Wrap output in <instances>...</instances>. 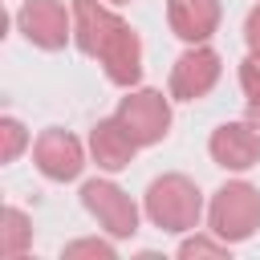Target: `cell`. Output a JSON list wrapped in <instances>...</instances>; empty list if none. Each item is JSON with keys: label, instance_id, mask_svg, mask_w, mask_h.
Returning a JSON list of instances; mask_svg holds the SVG:
<instances>
[{"label": "cell", "instance_id": "6da1fadb", "mask_svg": "<svg viewBox=\"0 0 260 260\" xmlns=\"http://www.w3.org/2000/svg\"><path fill=\"white\" fill-rule=\"evenodd\" d=\"M73 41L85 57H98L106 77L122 89H134L142 77V41L138 32L102 0H73Z\"/></svg>", "mask_w": 260, "mask_h": 260}, {"label": "cell", "instance_id": "7a4b0ae2", "mask_svg": "<svg viewBox=\"0 0 260 260\" xmlns=\"http://www.w3.org/2000/svg\"><path fill=\"white\" fill-rule=\"evenodd\" d=\"M142 207H146V219L162 232H195L199 215H203V195H199L195 179L171 171V175L150 179Z\"/></svg>", "mask_w": 260, "mask_h": 260}, {"label": "cell", "instance_id": "3957f363", "mask_svg": "<svg viewBox=\"0 0 260 260\" xmlns=\"http://www.w3.org/2000/svg\"><path fill=\"white\" fill-rule=\"evenodd\" d=\"M207 223L219 240L228 244H240L248 236H256L260 228V191L244 179H232L223 183L215 195H211V207H207Z\"/></svg>", "mask_w": 260, "mask_h": 260}, {"label": "cell", "instance_id": "277c9868", "mask_svg": "<svg viewBox=\"0 0 260 260\" xmlns=\"http://www.w3.org/2000/svg\"><path fill=\"white\" fill-rule=\"evenodd\" d=\"M81 207L118 240H130L138 232V203L110 179H85L81 183Z\"/></svg>", "mask_w": 260, "mask_h": 260}, {"label": "cell", "instance_id": "5b68a950", "mask_svg": "<svg viewBox=\"0 0 260 260\" xmlns=\"http://www.w3.org/2000/svg\"><path fill=\"white\" fill-rule=\"evenodd\" d=\"M118 122L134 134L138 146H154L171 134V102L158 89H126L118 102Z\"/></svg>", "mask_w": 260, "mask_h": 260}, {"label": "cell", "instance_id": "8992f818", "mask_svg": "<svg viewBox=\"0 0 260 260\" xmlns=\"http://www.w3.org/2000/svg\"><path fill=\"white\" fill-rule=\"evenodd\" d=\"M16 24H20L24 41L45 53L65 49L73 37V12H65L61 0H24L16 12Z\"/></svg>", "mask_w": 260, "mask_h": 260}, {"label": "cell", "instance_id": "52a82bcc", "mask_svg": "<svg viewBox=\"0 0 260 260\" xmlns=\"http://www.w3.org/2000/svg\"><path fill=\"white\" fill-rule=\"evenodd\" d=\"M32 162H37V171H41L45 179L69 183V179H77L81 167H85V146H81V138H73L69 130L49 126V130H41L37 142H32Z\"/></svg>", "mask_w": 260, "mask_h": 260}, {"label": "cell", "instance_id": "ba28073f", "mask_svg": "<svg viewBox=\"0 0 260 260\" xmlns=\"http://www.w3.org/2000/svg\"><path fill=\"white\" fill-rule=\"evenodd\" d=\"M223 73V61L219 53L203 41V45H191L187 53H179V61L171 65V98L179 102H195L203 93H211V85L219 81Z\"/></svg>", "mask_w": 260, "mask_h": 260}, {"label": "cell", "instance_id": "9c48e42d", "mask_svg": "<svg viewBox=\"0 0 260 260\" xmlns=\"http://www.w3.org/2000/svg\"><path fill=\"white\" fill-rule=\"evenodd\" d=\"M207 150H211L215 167H223V171H252L260 162V126H252L248 118L223 122V126L211 130Z\"/></svg>", "mask_w": 260, "mask_h": 260}, {"label": "cell", "instance_id": "30bf717a", "mask_svg": "<svg viewBox=\"0 0 260 260\" xmlns=\"http://www.w3.org/2000/svg\"><path fill=\"white\" fill-rule=\"evenodd\" d=\"M89 154H93V162L102 171H126L134 162V154H138V142H134V134L114 114V118H98L93 122V130H89Z\"/></svg>", "mask_w": 260, "mask_h": 260}, {"label": "cell", "instance_id": "8fae6325", "mask_svg": "<svg viewBox=\"0 0 260 260\" xmlns=\"http://www.w3.org/2000/svg\"><path fill=\"white\" fill-rule=\"evenodd\" d=\"M219 0H167V24L187 45H203L219 28Z\"/></svg>", "mask_w": 260, "mask_h": 260}, {"label": "cell", "instance_id": "7c38bea8", "mask_svg": "<svg viewBox=\"0 0 260 260\" xmlns=\"http://www.w3.org/2000/svg\"><path fill=\"white\" fill-rule=\"evenodd\" d=\"M28 244H32V219L20 207H4L0 211V260L24 256Z\"/></svg>", "mask_w": 260, "mask_h": 260}, {"label": "cell", "instance_id": "4fadbf2b", "mask_svg": "<svg viewBox=\"0 0 260 260\" xmlns=\"http://www.w3.org/2000/svg\"><path fill=\"white\" fill-rule=\"evenodd\" d=\"M24 146H28L24 122L12 118V114H4V118H0V162H16V154H20Z\"/></svg>", "mask_w": 260, "mask_h": 260}, {"label": "cell", "instance_id": "5bb4252c", "mask_svg": "<svg viewBox=\"0 0 260 260\" xmlns=\"http://www.w3.org/2000/svg\"><path fill=\"white\" fill-rule=\"evenodd\" d=\"M228 248H232V244L211 232V236H191V240H183V244H179V256H183V260H203V256H207V260H223Z\"/></svg>", "mask_w": 260, "mask_h": 260}, {"label": "cell", "instance_id": "9a60e30c", "mask_svg": "<svg viewBox=\"0 0 260 260\" xmlns=\"http://www.w3.org/2000/svg\"><path fill=\"white\" fill-rule=\"evenodd\" d=\"M114 244L110 240H73L61 248V260H114Z\"/></svg>", "mask_w": 260, "mask_h": 260}, {"label": "cell", "instance_id": "2e32d148", "mask_svg": "<svg viewBox=\"0 0 260 260\" xmlns=\"http://www.w3.org/2000/svg\"><path fill=\"white\" fill-rule=\"evenodd\" d=\"M240 85H244V93H260V49H252L240 61Z\"/></svg>", "mask_w": 260, "mask_h": 260}, {"label": "cell", "instance_id": "e0dca14e", "mask_svg": "<svg viewBox=\"0 0 260 260\" xmlns=\"http://www.w3.org/2000/svg\"><path fill=\"white\" fill-rule=\"evenodd\" d=\"M244 41H248V49H260V4L248 12V20H244Z\"/></svg>", "mask_w": 260, "mask_h": 260}, {"label": "cell", "instance_id": "ac0fdd59", "mask_svg": "<svg viewBox=\"0 0 260 260\" xmlns=\"http://www.w3.org/2000/svg\"><path fill=\"white\" fill-rule=\"evenodd\" d=\"M244 118L252 126H260V93H248V106H244Z\"/></svg>", "mask_w": 260, "mask_h": 260}, {"label": "cell", "instance_id": "d6986e66", "mask_svg": "<svg viewBox=\"0 0 260 260\" xmlns=\"http://www.w3.org/2000/svg\"><path fill=\"white\" fill-rule=\"evenodd\" d=\"M110 4H126V0H110Z\"/></svg>", "mask_w": 260, "mask_h": 260}]
</instances>
